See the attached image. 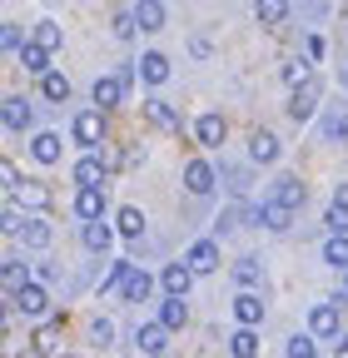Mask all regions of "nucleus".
I'll return each instance as SVG.
<instances>
[{
    "instance_id": "1",
    "label": "nucleus",
    "mask_w": 348,
    "mask_h": 358,
    "mask_svg": "<svg viewBox=\"0 0 348 358\" xmlns=\"http://www.w3.org/2000/svg\"><path fill=\"white\" fill-rule=\"evenodd\" d=\"M75 140L80 145H105V110H85V115H75Z\"/></svg>"
},
{
    "instance_id": "2",
    "label": "nucleus",
    "mask_w": 348,
    "mask_h": 358,
    "mask_svg": "<svg viewBox=\"0 0 348 358\" xmlns=\"http://www.w3.org/2000/svg\"><path fill=\"white\" fill-rule=\"evenodd\" d=\"M184 264L194 268V274H214V268H219V244H214V239H199V244H189Z\"/></svg>"
},
{
    "instance_id": "3",
    "label": "nucleus",
    "mask_w": 348,
    "mask_h": 358,
    "mask_svg": "<svg viewBox=\"0 0 348 358\" xmlns=\"http://www.w3.org/2000/svg\"><path fill=\"white\" fill-rule=\"evenodd\" d=\"M159 284H164V294H169V299H184V294H189V284H194V268L180 259V264H169L164 274H159Z\"/></svg>"
},
{
    "instance_id": "4",
    "label": "nucleus",
    "mask_w": 348,
    "mask_h": 358,
    "mask_svg": "<svg viewBox=\"0 0 348 358\" xmlns=\"http://www.w3.org/2000/svg\"><path fill=\"white\" fill-rule=\"evenodd\" d=\"M314 105H319V80H309V85H298V90H293V100H289V120H293V124H303V120L314 115Z\"/></svg>"
},
{
    "instance_id": "5",
    "label": "nucleus",
    "mask_w": 348,
    "mask_h": 358,
    "mask_svg": "<svg viewBox=\"0 0 348 358\" xmlns=\"http://www.w3.org/2000/svg\"><path fill=\"white\" fill-rule=\"evenodd\" d=\"M90 95H95V110H115L119 95H124V75H100Z\"/></svg>"
},
{
    "instance_id": "6",
    "label": "nucleus",
    "mask_w": 348,
    "mask_h": 358,
    "mask_svg": "<svg viewBox=\"0 0 348 358\" xmlns=\"http://www.w3.org/2000/svg\"><path fill=\"white\" fill-rule=\"evenodd\" d=\"M224 134H229V124H224L219 115H199V120H194V140H199L204 150H214V145H224Z\"/></svg>"
},
{
    "instance_id": "7",
    "label": "nucleus",
    "mask_w": 348,
    "mask_h": 358,
    "mask_svg": "<svg viewBox=\"0 0 348 358\" xmlns=\"http://www.w3.org/2000/svg\"><path fill=\"white\" fill-rule=\"evenodd\" d=\"M234 319H239V329H259V324H264V303H259V294H239L234 299Z\"/></svg>"
},
{
    "instance_id": "8",
    "label": "nucleus",
    "mask_w": 348,
    "mask_h": 358,
    "mask_svg": "<svg viewBox=\"0 0 348 358\" xmlns=\"http://www.w3.org/2000/svg\"><path fill=\"white\" fill-rule=\"evenodd\" d=\"M15 303H20V313H30V319H45V313H50V294L40 289V284H25L15 294Z\"/></svg>"
},
{
    "instance_id": "9",
    "label": "nucleus",
    "mask_w": 348,
    "mask_h": 358,
    "mask_svg": "<svg viewBox=\"0 0 348 358\" xmlns=\"http://www.w3.org/2000/svg\"><path fill=\"white\" fill-rule=\"evenodd\" d=\"M135 343H140V353H164L169 348V329L154 319V324H140L135 329Z\"/></svg>"
},
{
    "instance_id": "10",
    "label": "nucleus",
    "mask_w": 348,
    "mask_h": 358,
    "mask_svg": "<svg viewBox=\"0 0 348 358\" xmlns=\"http://www.w3.org/2000/svg\"><path fill=\"white\" fill-rule=\"evenodd\" d=\"M249 159H254V164H274V159H279V140H274L269 129H254V134H249Z\"/></svg>"
},
{
    "instance_id": "11",
    "label": "nucleus",
    "mask_w": 348,
    "mask_h": 358,
    "mask_svg": "<svg viewBox=\"0 0 348 358\" xmlns=\"http://www.w3.org/2000/svg\"><path fill=\"white\" fill-rule=\"evenodd\" d=\"M289 219H293V209L279 204V199H269V204L254 209V224H264V229H289Z\"/></svg>"
},
{
    "instance_id": "12",
    "label": "nucleus",
    "mask_w": 348,
    "mask_h": 358,
    "mask_svg": "<svg viewBox=\"0 0 348 358\" xmlns=\"http://www.w3.org/2000/svg\"><path fill=\"white\" fill-rule=\"evenodd\" d=\"M274 199L289 204V209H298L303 199H309V189H303V179H298V174H284V179H274Z\"/></svg>"
},
{
    "instance_id": "13",
    "label": "nucleus",
    "mask_w": 348,
    "mask_h": 358,
    "mask_svg": "<svg viewBox=\"0 0 348 358\" xmlns=\"http://www.w3.org/2000/svg\"><path fill=\"white\" fill-rule=\"evenodd\" d=\"M75 214H80L85 224L105 219V189H80V194H75Z\"/></svg>"
},
{
    "instance_id": "14",
    "label": "nucleus",
    "mask_w": 348,
    "mask_h": 358,
    "mask_svg": "<svg viewBox=\"0 0 348 358\" xmlns=\"http://www.w3.org/2000/svg\"><path fill=\"white\" fill-rule=\"evenodd\" d=\"M100 179H105V159H100V155H85V159L75 164V185H80V189H100Z\"/></svg>"
},
{
    "instance_id": "15",
    "label": "nucleus",
    "mask_w": 348,
    "mask_h": 358,
    "mask_svg": "<svg viewBox=\"0 0 348 358\" xmlns=\"http://www.w3.org/2000/svg\"><path fill=\"white\" fill-rule=\"evenodd\" d=\"M184 189H189V194H209V189H214V169H209L204 159H189V169H184Z\"/></svg>"
},
{
    "instance_id": "16",
    "label": "nucleus",
    "mask_w": 348,
    "mask_h": 358,
    "mask_svg": "<svg viewBox=\"0 0 348 358\" xmlns=\"http://www.w3.org/2000/svg\"><path fill=\"white\" fill-rule=\"evenodd\" d=\"M309 329H314L319 338H338V308H333V303H319V308L309 313Z\"/></svg>"
},
{
    "instance_id": "17",
    "label": "nucleus",
    "mask_w": 348,
    "mask_h": 358,
    "mask_svg": "<svg viewBox=\"0 0 348 358\" xmlns=\"http://www.w3.org/2000/svg\"><path fill=\"white\" fill-rule=\"evenodd\" d=\"M254 20L269 25V30L284 25V20H289V0H254Z\"/></svg>"
},
{
    "instance_id": "18",
    "label": "nucleus",
    "mask_w": 348,
    "mask_h": 358,
    "mask_svg": "<svg viewBox=\"0 0 348 358\" xmlns=\"http://www.w3.org/2000/svg\"><path fill=\"white\" fill-rule=\"evenodd\" d=\"M324 224H328V234H348V185H338V194H333Z\"/></svg>"
},
{
    "instance_id": "19",
    "label": "nucleus",
    "mask_w": 348,
    "mask_h": 358,
    "mask_svg": "<svg viewBox=\"0 0 348 358\" xmlns=\"http://www.w3.org/2000/svg\"><path fill=\"white\" fill-rule=\"evenodd\" d=\"M129 303H145L150 294H154V279L145 274V268H129V279H124V289H119Z\"/></svg>"
},
{
    "instance_id": "20",
    "label": "nucleus",
    "mask_w": 348,
    "mask_h": 358,
    "mask_svg": "<svg viewBox=\"0 0 348 358\" xmlns=\"http://www.w3.org/2000/svg\"><path fill=\"white\" fill-rule=\"evenodd\" d=\"M0 120H6V129H25L30 124V100L25 95H10L6 105H0Z\"/></svg>"
},
{
    "instance_id": "21",
    "label": "nucleus",
    "mask_w": 348,
    "mask_h": 358,
    "mask_svg": "<svg viewBox=\"0 0 348 358\" xmlns=\"http://www.w3.org/2000/svg\"><path fill=\"white\" fill-rule=\"evenodd\" d=\"M159 324H164L169 334L184 329V324H189V303H184V299H164V303H159Z\"/></svg>"
},
{
    "instance_id": "22",
    "label": "nucleus",
    "mask_w": 348,
    "mask_h": 358,
    "mask_svg": "<svg viewBox=\"0 0 348 358\" xmlns=\"http://www.w3.org/2000/svg\"><path fill=\"white\" fill-rule=\"evenodd\" d=\"M20 65H25L30 75H40V80H45V75H50V50H45V45H35V40H30L25 50H20Z\"/></svg>"
},
{
    "instance_id": "23",
    "label": "nucleus",
    "mask_w": 348,
    "mask_h": 358,
    "mask_svg": "<svg viewBox=\"0 0 348 358\" xmlns=\"http://www.w3.org/2000/svg\"><path fill=\"white\" fill-rule=\"evenodd\" d=\"M30 155H35V164H55L60 159V134H35V140H30Z\"/></svg>"
},
{
    "instance_id": "24",
    "label": "nucleus",
    "mask_w": 348,
    "mask_h": 358,
    "mask_svg": "<svg viewBox=\"0 0 348 358\" xmlns=\"http://www.w3.org/2000/svg\"><path fill=\"white\" fill-rule=\"evenodd\" d=\"M115 229H119L124 239H140V234H145V214H140L135 204H124V209L115 214Z\"/></svg>"
},
{
    "instance_id": "25",
    "label": "nucleus",
    "mask_w": 348,
    "mask_h": 358,
    "mask_svg": "<svg viewBox=\"0 0 348 358\" xmlns=\"http://www.w3.org/2000/svg\"><path fill=\"white\" fill-rule=\"evenodd\" d=\"M135 20H140V30H164V6H159V0H140V6H135Z\"/></svg>"
},
{
    "instance_id": "26",
    "label": "nucleus",
    "mask_w": 348,
    "mask_h": 358,
    "mask_svg": "<svg viewBox=\"0 0 348 358\" xmlns=\"http://www.w3.org/2000/svg\"><path fill=\"white\" fill-rule=\"evenodd\" d=\"M15 194H20V204H25V209H50V189L40 185V179H25Z\"/></svg>"
},
{
    "instance_id": "27",
    "label": "nucleus",
    "mask_w": 348,
    "mask_h": 358,
    "mask_svg": "<svg viewBox=\"0 0 348 358\" xmlns=\"http://www.w3.org/2000/svg\"><path fill=\"white\" fill-rule=\"evenodd\" d=\"M140 75H145L150 85H164V80H169V60H164L159 50H150V55H140Z\"/></svg>"
},
{
    "instance_id": "28",
    "label": "nucleus",
    "mask_w": 348,
    "mask_h": 358,
    "mask_svg": "<svg viewBox=\"0 0 348 358\" xmlns=\"http://www.w3.org/2000/svg\"><path fill=\"white\" fill-rule=\"evenodd\" d=\"M20 239H25L30 249H45V244L55 239V229H50L45 219H25V229H20Z\"/></svg>"
},
{
    "instance_id": "29",
    "label": "nucleus",
    "mask_w": 348,
    "mask_h": 358,
    "mask_svg": "<svg viewBox=\"0 0 348 358\" xmlns=\"http://www.w3.org/2000/svg\"><path fill=\"white\" fill-rule=\"evenodd\" d=\"M110 239H115V229L105 219H95V224H85V249H95V254H105L110 249Z\"/></svg>"
},
{
    "instance_id": "30",
    "label": "nucleus",
    "mask_w": 348,
    "mask_h": 358,
    "mask_svg": "<svg viewBox=\"0 0 348 358\" xmlns=\"http://www.w3.org/2000/svg\"><path fill=\"white\" fill-rule=\"evenodd\" d=\"M145 120L159 124V129H180V115H174L164 100H145Z\"/></svg>"
},
{
    "instance_id": "31",
    "label": "nucleus",
    "mask_w": 348,
    "mask_h": 358,
    "mask_svg": "<svg viewBox=\"0 0 348 358\" xmlns=\"http://www.w3.org/2000/svg\"><path fill=\"white\" fill-rule=\"evenodd\" d=\"M40 95H45V100H50V105H65V100H70V80H65V75H55V70H50V75H45V80H40Z\"/></svg>"
},
{
    "instance_id": "32",
    "label": "nucleus",
    "mask_w": 348,
    "mask_h": 358,
    "mask_svg": "<svg viewBox=\"0 0 348 358\" xmlns=\"http://www.w3.org/2000/svg\"><path fill=\"white\" fill-rule=\"evenodd\" d=\"M35 353H40V358L60 353V324H40V329H35Z\"/></svg>"
},
{
    "instance_id": "33",
    "label": "nucleus",
    "mask_w": 348,
    "mask_h": 358,
    "mask_svg": "<svg viewBox=\"0 0 348 358\" xmlns=\"http://www.w3.org/2000/svg\"><path fill=\"white\" fill-rule=\"evenodd\" d=\"M324 264L348 268V234H328V244H324Z\"/></svg>"
},
{
    "instance_id": "34",
    "label": "nucleus",
    "mask_w": 348,
    "mask_h": 358,
    "mask_svg": "<svg viewBox=\"0 0 348 358\" xmlns=\"http://www.w3.org/2000/svg\"><path fill=\"white\" fill-rule=\"evenodd\" d=\"M0 279H6V289H10V299L25 289V264L20 259H6V264H0Z\"/></svg>"
},
{
    "instance_id": "35",
    "label": "nucleus",
    "mask_w": 348,
    "mask_h": 358,
    "mask_svg": "<svg viewBox=\"0 0 348 358\" xmlns=\"http://www.w3.org/2000/svg\"><path fill=\"white\" fill-rule=\"evenodd\" d=\"M229 353H234V358H254V353H259V334H254V329H239V334L229 338Z\"/></svg>"
},
{
    "instance_id": "36",
    "label": "nucleus",
    "mask_w": 348,
    "mask_h": 358,
    "mask_svg": "<svg viewBox=\"0 0 348 358\" xmlns=\"http://www.w3.org/2000/svg\"><path fill=\"white\" fill-rule=\"evenodd\" d=\"M284 80H289L293 90H298V85H309V80H314V70H309V60H289V65H284Z\"/></svg>"
},
{
    "instance_id": "37",
    "label": "nucleus",
    "mask_w": 348,
    "mask_h": 358,
    "mask_svg": "<svg viewBox=\"0 0 348 358\" xmlns=\"http://www.w3.org/2000/svg\"><path fill=\"white\" fill-rule=\"evenodd\" d=\"M35 45H45V50H60V25L40 20V25H35Z\"/></svg>"
},
{
    "instance_id": "38",
    "label": "nucleus",
    "mask_w": 348,
    "mask_h": 358,
    "mask_svg": "<svg viewBox=\"0 0 348 358\" xmlns=\"http://www.w3.org/2000/svg\"><path fill=\"white\" fill-rule=\"evenodd\" d=\"M234 279H239L244 289H254V284H259V259H239V264H234Z\"/></svg>"
},
{
    "instance_id": "39",
    "label": "nucleus",
    "mask_w": 348,
    "mask_h": 358,
    "mask_svg": "<svg viewBox=\"0 0 348 358\" xmlns=\"http://www.w3.org/2000/svg\"><path fill=\"white\" fill-rule=\"evenodd\" d=\"M135 25H140L135 10H119V15H115V35H119V40H135Z\"/></svg>"
},
{
    "instance_id": "40",
    "label": "nucleus",
    "mask_w": 348,
    "mask_h": 358,
    "mask_svg": "<svg viewBox=\"0 0 348 358\" xmlns=\"http://www.w3.org/2000/svg\"><path fill=\"white\" fill-rule=\"evenodd\" d=\"M289 358H314V338L309 334H293L289 338Z\"/></svg>"
},
{
    "instance_id": "41",
    "label": "nucleus",
    "mask_w": 348,
    "mask_h": 358,
    "mask_svg": "<svg viewBox=\"0 0 348 358\" xmlns=\"http://www.w3.org/2000/svg\"><path fill=\"white\" fill-rule=\"evenodd\" d=\"M0 185H6V194H15V189L25 185V179L15 174V164H0Z\"/></svg>"
},
{
    "instance_id": "42",
    "label": "nucleus",
    "mask_w": 348,
    "mask_h": 358,
    "mask_svg": "<svg viewBox=\"0 0 348 358\" xmlns=\"http://www.w3.org/2000/svg\"><path fill=\"white\" fill-rule=\"evenodd\" d=\"M90 338H95V343L105 348V343L115 338V324H110V319H95V329H90Z\"/></svg>"
},
{
    "instance_id": "43",
    "label": "nucleus",
    "mask_w": 348,
    "mask_h": 358,
    "mask_svg": "<svg viewBox=\"0 0 348 358\" xmlns=\"http://www.w3.org/2000/svg\"><path fill=\"white\" fill-rule=\"evenodd\" d=\"M0 229H6V234H20V229H25V219H20L15 209H6V214H0Z\"/></svg>"
},
{
    "instance_id": "44",
    "label": "nucleus",
    "mask_w": 348,
    "mask_h": 358,
    "mask_svg": "<svg viewBox=\"0 0 348 358\" xmlns=\"http://www.w3.org/2000/svg\"><path fill=\"white\" fill-rule=\"evenodd\" d=\"M0 45H6V50H25V40H20V30H15V25L0 30Z\"/></svg>"
},
{
    "instance_id": "45",
    "label": "nucleus",
    "mask_w": 348,
    "mask_h": 358,
    "mask_svg": "<svg viewBox=\"0 0 348 358\" xmlns=\"http://www.w3.org/2000/svg\"><path fill=\"white\" fill-rule=\"evenodd\" d=\"M333 140H343V145H348V115H338V120H333Z\"/></svg>"
},
{
    "instance_id": "46",
    "label": "nucleus",
    "mask_w": 348,
    "mask_h": 358,
    "mask_svg": "<svg viewBox=\"0 0 348 358\" xmlns=\"http://www.w3.org/2000/svg\"><path fill=\"white\" fill-rule=\"evenodd\" d=\"M333 348H338V353H348V334H343V338H338V343H333Z\"/></svg>"
}]
</instances>
